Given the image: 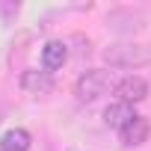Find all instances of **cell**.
Instances as JSON below:
<instances>
[{
	"label": "cell",
	"mask_w": 151,
	"mask_h": 151,
	"mask_svg": "<svg viewBox=\"0 0 151 151\" xmlns=\"http://www.w3.org/2000/svg\"><path fill=\"white\" fill-rule=\"evenodd\" d=\"M30 133L24 127H12L0 136V151H30Z\"/></svg>",
	"instance_id": "ba28073f"
},
{
	"label": "cell",
	"mask_w": 151,
	"mask_h": 151,
	"mask_svg": "<svg viewBox=\"0 0 151 151\" xmlns=\"http://www.w3.org/2000/svg\"><path fill=\"white\" fill-rule=\"evenodd\" d=\"M116 95H119L122 104H139V101L148 98V83L139 77V74H130V77L116 83Z\"/></svg>",
	"instance_id": "3957f363"
},
{
	"label": "cell",
	"mask_w": 151,
	"mask_h": 151,
	"mask_svg": "<svg viewBox=\"0 0 151 151\" xmlns=\"http://www.w3.org/2000/svg\"><path fill=\"white\" fill-rule=\"evenodd\" d=\"M65 59H68V45H65V42L53 39V42H47V45L42 47V68H45L47 74L56 71V68H62Z\"/></svg>",
	"instance_id": "8992f818"
},
{
	"label": "cell",
	"mask_w": 151,
	"mask_h": 151,
	"mask_svg": "<svg viewBox=\"0 0 151 151\" xmlns=\"http://www.w3.org/2000/svg\"><path fill=\"white\" fill-rule=\"evenodd\" d=\"M133 116H136V113L130 110V104H122V101H116V104H110V107L104 110V122H107V127H116V130H122Z\"/></svg>",
	"instance_id": "52a82bcc"
},
{
	"label": "cell",
	"mask_w": 151,
	"mask_h": 151,
	"mask_svg": "<svg viewBox=\"0 0 151 151\" xmlns=\"http://www.w3.org/2000/svg\"><path fill=\"white\" fill-rule=\"evenodd\" d=\"M148 133H151V124H148V119H142V116H133V119L119 130L124 148H136V145H142V142L148 139Z\"/></svg>",
	"instance_id": "277c9868"
},
{
	"label": "cell",
	"mask_w": 151,
	"mask_h": 151,
	"mask_svg": "<svg viewBox=\"0 0 151 151\" xmlns=\"http://www.w3.org/2000/svg\"><path fill=\"white\" fill-rule=\"evenodd\" d=\"M107 92H116V80H113V74L104 71V68L83 71L77 77V83H74V95H77V101H83V104H92V101H98Z\"/></svg>",
	"instance_id": "6da1fadb"
},
{
	"label": "cell",
	"mask_w": 151,
	"mask_h": 151,
	"mask_svg": "<svg viewBox=\"0 0 151 151\" xmlns=\"http://www.w3.org/2000/svg\"><path fill=\"white\" fill-rule=\"evenodd\" d=\"M104 59L113 68H139L151 62V50L145 45H133V42H122V45H110L104 50Z\"/></svg>",
	"instance_id": "7a4b0ae2"
},
{
	"label": "cell",
	"mask_w": 151,
	"mask_h": 151,
	"mask_svg": "<svg viewBox=\"0 0 151 151\" xmlns=\"http://www.w3.org/2000/svg\"><path fill=\"white\" fill-rule=\"evenodd\" d=\"M21 89L30 95H50L53 92V77L47 71H24L21 74Z\"/></svg>",
	"instance_id": "5b68a950"
}]
</instances>
